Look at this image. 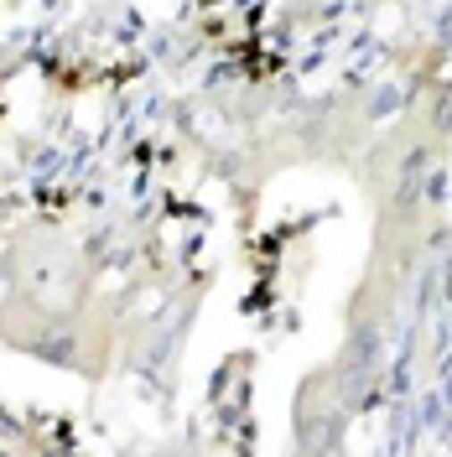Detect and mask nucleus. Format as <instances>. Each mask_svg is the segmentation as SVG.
Listing matches in <instances>:
<instances>
[]
</instances>
